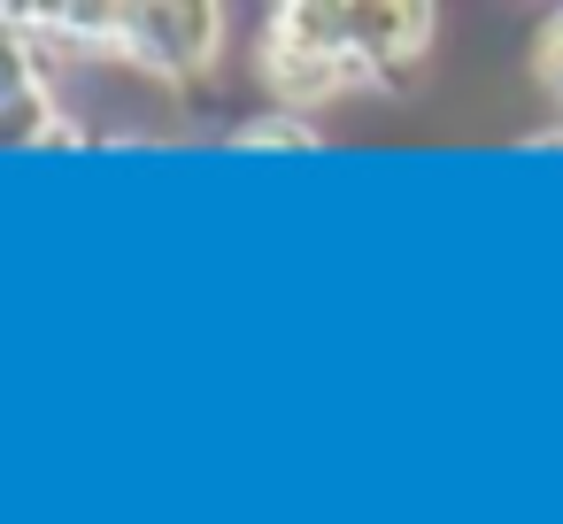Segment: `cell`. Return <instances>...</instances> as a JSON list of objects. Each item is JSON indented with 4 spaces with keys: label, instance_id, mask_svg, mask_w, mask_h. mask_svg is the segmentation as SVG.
<instances>
[{
    "label": "cell",
    "instance_id": "1",
    "mask_svg": "<svg viewBox=\"0 0 563 524\" xmlns=\"http://www.w3.org/2000/svg\"><path fill=\"white\" fill-rule=\"evenodd\" d=\"M355 55H347V0H286L271 9V40H263V86L278 109H324L355 86Z\"/></svg>",
    "mask_w": 563,
    "mask_h": 524
},
{
    "label": "cell",
    "instance_id": "2",
    "mask_svg": "<svg viewBox=\"0 0 563 524\" xmlns=\"http://www.w3.org/2000/svg\"><path fill=\"white\" fill-rule=\"evenodd\" d=\"M224 47V9L209 0H155V9H124V63L155 78H201Z\"/></svg>",
    "mask_w": 563,
    "mask_h": 524
},
{
    "label": "cell",
    "instance_id": "3",
    "mask_svg": "<svg viewBox=\"0 0 563 524\" xmlns=\"http://www.w3.org/2000/svg\"><path fill=\"white\" fill-rule=\"evenodd\" d=\"M432 47V9L409 0H347V55L371 86H401Z\"/></svg>",
    "mask_w": 563,
    "mask_h": 524
},
{
    "label": "cell",
    "instance_id": "4",
    "mask_svg": "<svg viewBox=\"0 0 563 524\" xmlns=\"http://www.w3.org/2000/svg\"><path fill=\"white\" fill-rule=\"evenodd\" d=\"M0 147L9 155H24V147H78V124H63L55 86H32L24 101L0 109Z\"/></svg>",
    "mask_w": 563,
    "mask_h": 524
},
{
    "label": "cell",
    "instance_id": "5",
    "mask_svg": "<svg viewBox=\"0 0 563 524\" xmlns=\"http://www.w3.org/2000/svg\"><path fill=\"white\" fill-rule=\"evenodd\" d=\"M32 86H47V55H40V40L16 24V9H0V109L24 101Z\"/></svg>",
    "mask_w": 563,
    "mask_h": 524
},
{
    "label": "cell",
    "instance_id": "6",
    "mask_svg": "<svg viewBox=\"0 0 563 524\" xmlns=\"http://www.w3.org/2000/svg\"><path fill=\"white\" fill-rule=\"evenodd\" d=\"M240 147H317V124H309V116H294V109H278V116L240 124Z\"/></svg>",
    "mask_w": 563,
    "mask_h": 524
},
{
    "label": "cell",
    "instance_id": "7",
    "mask_svg": "<svg viewBox=\"0 0 563 524\" xmlns=\"http://www.w3.org/2000/svg\"><path fill=\"white\" fill-rule=\"evenodd\" d=\"M532 70H540V86H548V93L563 101V16H555V24L540 32V55H532Z\"/></svg>",
    "mask_w": 563,
    "mask_h": 524
}]
</instances>
